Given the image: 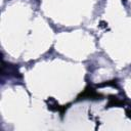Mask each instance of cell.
I'll return each instance as SVG.
<instances>
[{"mask_svg": "<svg viewBox=\"0 0 131 131\" xmlns=\"http://www.w3.org/2000/svg\"><path fill=\"white\" fill-rule=\"evenodd\" d=\"M100 97H102L100 94H98L94 89L92 88H86L79 96L78 99H84V98H89V99H99Z\"/></svg>", "mask_w": 131, "mask_h": 131, "instance_id": "6da1fadb", "label": "cell"}, {"mask_svg": "<svg viewBox=\"0 0 131 131\" xmlns=\"http://www.w3.org/2000/svg\"><path fill=\"white\" fill-rule=\"evenodd\" d=\"M123 104V101L118 99L117 97H112L110 98V102L107 104V106H118V105H122Z\"/></svg>", "mask_w": 131, "mask_h": 131, "instance_id": "7a4b0ae2", "label": "cell"}]
</instances>
